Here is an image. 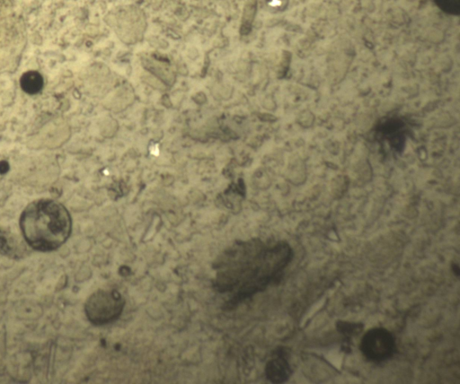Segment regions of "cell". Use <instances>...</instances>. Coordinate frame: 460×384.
I'll return each mask as SVG.
<instances>
[{
    "instance_id": "1",
    "label": "cell",
    "mask_w": 460,
    "mask_h": 384,
    "mask_svg": "<svg viewBox=\"0 0 460 384\" xmlns=\"http://www.w3.org/2000/svg\"><path fill=\"white\" fill-rule=\"evenodd\" d=\"M292 257L293 251L285 242L266 245L255 240L234 245L217 265V288L235 290L232 301H240L278 279Z\"/></svg>"
},
{
    "instance_id": "2",
    "label": "cell",
    "mask_w": 460,
    "mask_h": 384,
    "mask_svg": "<svg viewBox=\"0 0 460 384\" xmlns=\"http://www.w3.org/2000/svg\"><path fill=\"white\" fill-rule=\"evenodd\" d=\"M66 208L52 199H38L22 211L20 227L27 243L36 250L50 251L60 247L71 232Z\"/></svg>"
},
{
    "instance_id": "3",
    "label": "cell",
    "mask_w": 460,
    "mask_h": 384,
    "mask_svg": "<svg viewBox=\"0 0 460 384\" xmlns=\"http://www.w3.org/2000/svg\"><path fill=\"white\" fill-rule=\"evenodd\" d=\"M124 305V298L118 291L98 290L87 299L84 310L93 324L102 325L118 319Z\"/></svg>"
},
{
    "instance_id": "4",
    "label": "cell",
    "mask_w": 460,
    "mask_h": 384,
    "mask_svg": "<svg viewBox=\"0 0 460 384\" xmlns=\"http://www.w3.org/2000/svg\"><path fill=\"white\" fill-rule=\"evenodd\" d=\"M360 351L367 361L376 363L385 362L395 353L394 336L385 328H371L362 336Z\"/></svg>"
},
{
    "instance_id": "5",
    "label": "cell",
    "mask_w": 460,
    "mask_h": 384,
    "mask_svg": "<svg viewBox=\"0 0 460 384\" xmlns=\"http://www.w3.org/2000/svg\"><path fill=\"white\" fill-rule=\"evenodd\" d=\"M274 354L266 364V377L273 383H282L289 379L293 370L288 359V353L285 350L279 348Z\"/></svg>"
},
{
    "instance_id": "6",
    "label": "cell",
    "mask_w": 460,
    "mask_h": 384,
    "mask_svg": "<svg viewBox=\"0 0 460 384\" xmlns=\"http://www.w3.org/2000/svg\"><path fill=\"white\" fill-rule=\"evenodd\" d=\"M20 83L25 92L34 94L42 89L43 78L37 71H28L22 75Z\"/></svg>"
},
{
    "instance_id": "7",
    "label": "cell",
    "mask_w": 460,
    "mask_h": 384,
    "mask_svg": "<svg viewBox=\"0 0 460 384\" xmlns=\"http://www.w3.org/2000/svg\"><path fill=\"white\" fill-rule=\"evenodd\" d=\"M336 327L343 336L351 337L361 332L363 325L360 323L338 321L336 323Z\"/></svg>"
},
{
    "instance_id": "8",
    "label": "cell",
    "mask_w": 460,
    "mask_h": 384,
    "mask_svg": "<svg viewBox=\"0 0 460 384\" xmlns=\"http://www.w3.org/2000/svg\"><path fill=\"white\" fill-rule=\"evenodd\" d=\"M437 6L449 15H458L460 0H433Z\"/></svg>"
},
{
    "instance_id": "9",
    "label": "cell",
    "mask_w": 460,
    "mask_h": 384,
    "mask_svg": "<svg viewBox=\"0 0 460 384\" xmlns=\"http://www.w3.org/2000/svg\"><path fill=\"white\" fill-rule=\"evenodd\" d=\"M266 4L274 11H282L288 4V0H264Z\"/></svg>"
},
{
    "instance_id": "10",
    "label": "cell",
    "mask_w": 460,
    "mask_h": 384,
    "mask_svg": "<svg viewBox=\"0 0 460 384\" xmlns=\"http://www.w3.org/2000/svg\"><path fill=\"white\" fill-rule=\"evenodd\" d=\"M451 269L453 271V273L456 275V276H459L460 275V268H459V266L457 264H455L453 263L451 265Z\"/></svg>"
}]
</instances>
